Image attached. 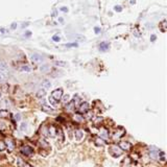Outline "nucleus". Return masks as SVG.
Masks as SVG:
<instances>
[{"label": "nucleus", "mask_w": 167, "mask_h": 167, "mask_svg": "<svg viewBox=\"0 0 167 167\" xmlns=\"http://www.w3.org/2000/svg\"><path fill=\"white\" fill-rule=\"evenodd\" d=\"M110 153L111 155H113L114 157H119L122 154V149L119 147V145H116V144H112L110 146Z\"/></svg>", "instance_id": "1"}, {"label": "nucleus", "mask_w": 167, "mask_h": 167, "mask_svg": "<svg viewBox=\"0 0 167 167\" xmlns=\"http://www.w3.org/2000/svg\"><path fill=\"white\" fill-rule=\"evenodd\" d=\"M21 153L24 155V156H30V155H33L34 153V149L32 146H29V145H24L21 147Z\"/></svg>", "instance_id": "2"}, {"label": "nucleus", "mask_w": 167, "mask_h": 167, "mask_svg": "<svg viewBox=\"0 0 167 167\" xmlns=\"http://www.w3.org/2000/svg\"><path fill=\"white\" fill-rule=\"evenodd\" d=\"M159 154H160V150H159L157 147L151 146V147L149 148V155H150V158H151V159L157 160V159L159 158Z\"/></svg>", "instance_id": "3"}, {"label": "nucleus", "mask_w": 167, "mask_h": 167, "mask_svg": "<svg viewBox=\"0 0 167 167\" xmlns=\"http://www.w3.org/2000/svg\"><path fill=\"white\" fill-rule=\"evenodd\" d=\"M62 96H63V90L62 89L54 90L52 92V94H51V97H53L55 100H60L61 98H62Z\"/></svg>", "instance_id": "4"}, {"label": "nucleus", "mask_w": 167, "mask_h": 167, "mask_svg": "<svg viewBox=\"0 0 167 167\" xmlns=\"http://www.w3.org/2000/svg\"><path fill=\"white\" fill-rule=\"evenodd\" d=\"M125 134V131L123 130V129H119V131H117V132H115V134H114V136H113V139L114 140H118V139H120L122 136Z\"/></svg>", "instance_id": "5"}, {"label": "nucleus", "mask_w": 167, "mask_h": 167, "mask_svg": "<svg viewBox=\"0 0 167 167\" xmlns=\"http://www.w3.org/2000/svg\"><path fill=\"white\" fill-rule=\"evenodd\" d=\"M4 143H5V147H7L9 151L14 150V148H15V143H14V141H13L11 138H7V139H5Z\"/></svg>", "instance_id": "6"}, {"label": "nucleus", "mask_w": 167, "mask_h": 167, "mask_svg": "<svg viewBox=\"0 0 167 167\" xmlns=\"http://www.w3.org/2000/svg\"><path fill=\"white\" fill-rule=\"evenodd\" d=\"M89 103H87V102H84V103H82L81 105H80V108H78V112L81 113V114H84V113H87L88 111H89Z\"/></svg>", "instance_id": "7"}, {"label": "nucleus", "mask_w": 167, "mask_h": 167, "mask_svg": "<svg viewBox=\"0 0 167 167\" xmlns=\"http://www.w3.org/2000/svg\"><path fill=\"white\" fill-rule=\"evenodd\" d=\"M119 147L122 149V150H130L131 147H132V145H131V143L127 142V141H122V142L119 143Z\"/></svg>", "instance_id": "8"}, {"label": "nucleus", "mask_w": 167, "mask_h": 167, "mask_svg": "<svg viewBox=\"0 0 167 167\" xmlns=\"http://www.w3.org/2000/svg\"><path fill=\"white\" fill-rule=\"evenodd\" d=\"M32 60L34 61V62H36V63H42L44 61V57L42 55L38 54V53H33L32 54Z\"/></svg>", "instance_id": "9"}, {"label": "nucleus", "mask_w": 167, "mask_h": 167, "mask_svg": "<svg viewBox=\"0 0 167 167\" xmlns=\"http://www.w3.org/2000/svg\"><path fill=\"white\" fill-rule=\"evenodd\" d=\"M99 135H100V137L102 138V139H108L109 138V131L107 130V129H100V131H99Z\"/></svg>", "instance_id": "10"}, {"label": "nucleus", "mask_w": 167, "mask_h": 167, "mask_svg": "<svg viewBox=\"0 0 167 167\" xmlns=\"http://www.w3.org/2000/svg\"><path fill=\"white\" fill-rule=\"evenodd\" d=\"M74 134H75V138H76L77 141H81L82 138L84 137V132L82 130H76Z\"/></svg>", "instance_id": "11"}, {"label": "nucleus", "mask_w": 167, "mask_h": 167, "mask_svg": "<svg viewBox=\"0 0 167 167\" xmlns=\"http://www.w3.org/2000/svg\"><path fill=\"white\" fill-rule=\"evenodd\" d=\"M42 111L43 112H46V113H53L54 112V110L52 108L48 107V105H46V104H43L42 105Z\"/></svg>", "instance_id": "12"}, {"label": "nucleus", "mask_w": 167, "mask_h": 167, "mask_svg": "<svg viewBox=\"0 0 167 167\" xmlns=\"http://www.w3.org/2000/svg\"><path fill=\"white\" fill-rule=\"evenodd\" d=\"M48 135L51 136V137H55V135H56V129H55L53 125H51V126L48 129Z\"/></svg>", "instance_id": "13"}, {"label": "nucleus", "mask_w": 167, "mask_h": 167, "mask_svg": "<svg viewBox=\"0 0 167 167\" xmlns=\"http://www.w3.org/2000/svg\"><path fill=\"white\" fill-rule=\"evenodd\" d=\"M99 47H100V49H101V50H108V49H109V43H107V42L100 43Z\"/></svg>", "instance_id": "14"}, {"label": "nucleus", "mask_w": 167, "mask_h": 167, "mask_svg": "<svg viewBox=\"0 0 167 167\" xmlns=\"http://www.w3.org/2000/svg\"><path fill=\"white\" fill-rule=\"evenodd\" d=\"M7 69V64L3 61H0V70H6Z\"/></svg>", "instance_id": "15"}, {"label": "nucleus", "mask_w": 167, "mask_h": 167, "mask_svg": "<svg viewBox=\"0 0 167 167\" xmlns=\"http://www.w3.org/2000/svg\"><path fill=\"white\" fill-rule=\"evenodd\" d=\"M94 141H95V144H96V145H98V146H102V145L104 144L103 140H102V139H100V138H96Z\"/></svg>", "instance_id": "16"}, {"label": "nucleus", "mask_w": 167, "mask_h": 167, "mask_svg": "<svg viewBox=\"0 0 167 167\" xmlns=\"http://www.w3.org/2000/svg\"><path fill=\"white\" fill-rule=\"evenodd\" d=\"M40 145H41V147L42 148H47L49 145H48V143L45 141V140H40Z\"/></svg>", "instance_id": "17"}, {"label": "nucleus", "mask_w": 167, "mask_h": 167, "mask_svg": "<svg viewBox=\"0 0 167 167\" xmlns=\"http://www.w3.org/2000/svg\"><path fill=\"white\" fill-rule=\"evenodd\" d=\"M73 108H74V102H70L69 104H67L66 110H67L68 112H71V111L73 110Z\"/></svg>", "instance_id": "18"}, {"label": "nucleus", "mask_w": 167, "mask_h": 167, "mask_svg": "<svg viewBox=\"0 0 167 167\" xmlns=\"http://www.w3.org/2000/svg\"><path fill=\"white\" fill-rule=\"evenodd\" d=\"M49 70H50V67L48 65H44V66L41 67V71L42 72H48Z\"/></svg>", "instance_id": "19"}, {"label": "nucleus", "mask_w": 167, "mask_h": 167, "mask_svg": "<svg viewBox=\"0 0 167 167\" xmlns=\"http://www.w3.org/2000/svg\"><path fill=\"white\" fill-rule=\"evenodd\" d=\"M45 94H46V91H45V90L43 89V90H40L39 92L37 93V96H38V97H43Z\"/></svg>", "instance_id": "20"}, {"label": "nucleus", "mask_w": 167, "mask_h": 167, "mask_svg": "<svg viewBox=\"0 0 167 167\" xmlns=\"http://www.w3.org/2000/svg\"><path fill=\"white\" fill-rule=\"evenodd\" d=\"M20 70L21 71H25V72H30V70H32V69H30V67L29 66H22L21 68H20Z\"/></svg>", "instance_id": "21"}, {"label": "nucleus", "mask_w": 167, "mask_h": 167, "mask_svg": "<svg viewBox=\"0 0 167 167\" xmlns=\"http://www.w3.org/2000/svg\"><path fill=\"white\" fill-rule=\"evenodd\" d=\"M74 119L76 120V121H78V122H81V121H83V120H84V118H83V117H82V115H80V114H75Z\"/></svg>", "instance_id": "22"}, {"label": "nucleus", "mask_w": 167, "mask_h": 167, "mask_svg": "<svg viewBox=\"0 0 167 167\" xmlns=\"http://www.w3.org/2000/svg\"><path fill=\"white\" fill-rule=\"evenodd\" d=\"M6 129V125H5V122L2 120H0V131H4Z\"/></svg>", "instance_id": "23"}, {"label": "nucleus", "mask_w": 167, "mask_h": 167, "mask_svg": "<svg viewBox=\"0 0 167 167\" xmlns=\"http://www.w3.org/2000/svg\"><path fill=\"white\" fill-rule=\"evenodd\" d=\"M43 87H44L45 89H48V88H50V87H51L50 82H48V81H45V82L43 83Z\"/></svg>", "instance_id": "24"}, {"label": "nucleus", "mask_w": 167, "mask_h": 167, "mask_svg": "<svg viewBox=\"0 0 167 167\" xmlns=\"http://www.w3.org/2000/svg\"><path fill=\"white\" fill-rule=\"evenodd\" d=\"M8 115V112L6 110H1L0 111V117H6Z\"/></svg>", "instance_id": "25"}, {"label": "nucleus", "mask_w": 167, "mask_h": 167, "mask_svg": "<svg viewBox=\"0 0 167 167\" xmlns=\"http://www.w3.org/2000/svg\"><path fill=\"white\" fill-rule=\"evenodd\" d=\"M6 147H5V143L4 142H2V141H0V150H4Z\"/></svg>", "instance_id": "26"}, {"label": "nucleus", "mask_w": 167, "mask_h": 167, "mask_svg": "<svg viewBox=\"0 0 167 167\" xmlns=\"http://www.w3.org/2000/svg\"><path fill=\"white\" fill-rule=\"evenodd\" d=\"M65 62H63V61H57L56 62V66H61V67H64L65 66Z\"/></svg>", "instance_id": "27"}, {"label": "nucleus", "mask_w": 167, "mask_h": 167, "mask_svg": "<svg viewBox=\"0 0 167 167\" xmlns=\"http://www.w3.org/2000/svg\"><path fill=\"white\" fill-rule=\"evenodd\" d=\"M62 97H63V96H62ZM69 100H70V97H69V95H65V96L63 97V101H64L65 103H67Z\"/></svg>", "instance_id": "28"}, {"label": "nucleus", "mask_w": 167, "mask_h": 167, "mask_svg": "<svg viewBox=\"0 0 167 167\" xmlns=\"http://www.w3.org/2000/svg\"><path fill=\"white\" fill-rule=\"evenodd\" d=\"M49 101H50V103H52L53 105H56V103H57V101H56L53 97H49Z\"/></svg>", "instance_id": "29"}, {"label": "nucleus", "mask_w": 167, "mask_h": 167, "mask_svg": "<svg viewBox=\"0 0 167 167\" xmlns=\"http://www.w3.org/2000/svg\"><path fill=\"white\" fill-rule=\"evenodd\" d=\"M52 40H53L54 42H58V41L61 40V37H60V36H57V35H55V36H53V37H52Z\"/></svg>", "instance_id": "30"}, {"label": "nucleus", "mask_w": 167, "mask_h": 167, "mask_svg": "<svg viewBox=\"0 0 167 167\" xmlns=\"http://www.w3.org/2000/svg\"><path fill=\"white\" fill-rule=\"evenodd\" d=\"M21 119V115L20 114H16V115H15V120H16V121H19Z\"/></svg>", "instance_id": "31"}, {"label": "nucleus", "mask_w": 167, "mask_h": 167, "mask_svg": "<svg viewBox=\"0 0 167 167\" xmlns=\"http://www.w3.org/2000/svg\"><path fill=\"white\" fill-rule=\"evenodd\" d=\"M21 130H22V131H26V130H27V124H26V123H22Z\"/></svg>", "instance_id": "32"}, {"label": "nucleus", "mask_w": 167, "mask_h": 167, "mask_svg": "<svg viewBox=\"0 0 167 167\" xmlns=\"http://www.w3.org/2000/svg\"><path fill=\"white\" fill-rule=\"evenodd\" d=\"M166 21H163V23H162V30L163 32H165V29H166Z\"/></svg>", "instance_id": "33"}, {"label": "nucleus", "mask_w": 167, "mask_h": 167, "mask_svg": "<svg viewBox=\"0 0 167 167\" xmlns=\"http://www.w3.org/2000/svg\"><path fill=\"white\" fill-rule=\"evenodd\" d=\"M72 46H75V47H76L77 44H74V43H73V44H67V45H66V47H72Z\"/></svg>", "instance_id": "34"}, {"label": "nucleus", "mask_w": 167, "mask_h": 167, "mask_svg": "<svg viewBox=\"0 0 167 167\" xmlns=\"http://www.w3.org/2000/svg\"><path fill=\"white\" fill-rule=\"evenodd\" d=\"M0 81H5V76L2 73H0Z\"/></svg>", "instance_id": "35"}, {"label": "nucleus", "mask_w": 167, "mask_h": 167, "mask_svg": "<svg viewBox=\"0 0 167 167\" xmlns=\"http://www.w3.org/2000/svg\"><path fill=\"white\" fill-rule=\"evenodd\" d=\"M95 33L96 34H99L100 33V28L99 27H95Z\"/></svg>", "instance_id": "36"}, {"label": "nucleus", "mask_w": 167, "mask_h": 167, "mask_svg": "<svg viewBox=\"0 0 167 167\" xmlns=\"http://www.w3.org/2000/svg\"><path fill=\"white\" fill-rule=\"evenodd\" d=\"M121 9H122V8H121L120 6H115V11H117V12H121Z\"/></svg>", "instance_id": "37"}, {"label": "nucleus", "mask_w": 167, "mask_h": 167, "mask_svg": "<svg viewBox=\"0 0 167 167\" xmlns=\"http://www.w3.org/2000/svg\"><path fill=\"white\" fill-rule=\"evenodd\" d=\"M61 11H62V12H67L68 9H67V7H61Z\"/></svg>", "instance_id": "38"}, {"label": "nucleus", "mask_w": 167, "mask_h": 167, "mask_svg": "<svg viewBox=\"0 0 167 167\" xmlns=\"http://www.w3.org/2000/svg\"><path fill=\"white\" fill-rule=\"evenodd\" d=\"M23 167H32V166H30V165H29V164H26V163H25V164H24V166H23Z\"/></svg>", "instance_id": "39"}, {"label": "nucleus", "mask_w": 167, "mask_h": 167, "mask_svg": "<svg viewBox=\"0 0 167 167\" xmlns=\"http://www.w3.org/2000/svg\"><path fill=\"white\" fill-rule=\"evenodd\" d=\"M155 39H156V37H155V36L151 37V41H155Z\"/></svg>", "instance_id": "40"}]
</instances>
